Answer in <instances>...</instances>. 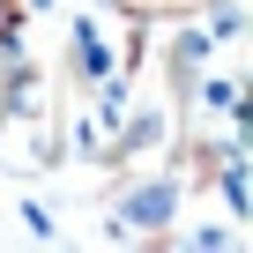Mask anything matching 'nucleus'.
I'll return each instance as SVG.
<instances>
[{"label": "nucleus", "instance_id": "obj_1", "mask_svg": "<svg viewBox=\"0 0 253 253\" xmlns=\"http://www.w3.org/2000/svg\"><path fill=\"white\" fill-rule=\"evenodd\" d=\"M171 216H179V171L126 186V194H119V223H112V238H164Z\"/></svg>", "mask_w": 253, "mask_h": 253}]
</instances>
